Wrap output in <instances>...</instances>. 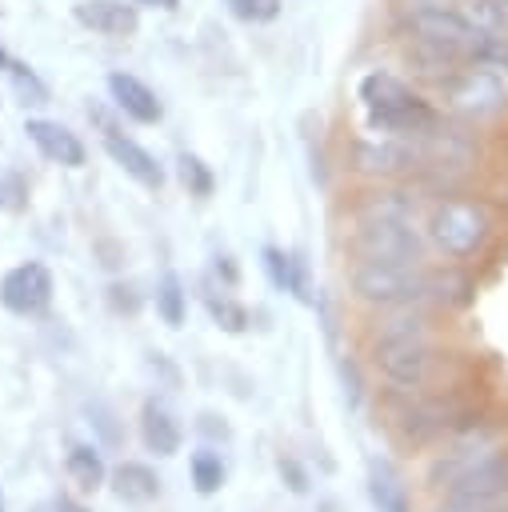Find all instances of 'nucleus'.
Returning <instances> with one entry per match:
<instances>
[{"label": "nucleus", "mask_w": 508, "mask_h": 512, "mask_svg": "<svg viewBox=\"0 0 508 512\" xmlns=\"http://www.w3.org/2000/svg\"><path fill=\"white\" fill-rule=\"evenodd\" d=\"M104 152L136 180V184H144V188H160L164 184V168L156 164V156L148 152V148H140L136 140H128V136H120V132H104Z\"/></svg>", "instance_id": "ddd939ff"}, {"label": "nucleus", "mask_w": 508, "mask_h": 512, "mask_svg": "<svg viewBox=\"0 0 508 512\" xmlns=\"http://www.w3.org/2000/svg\"><path fill=\"white\" fill-rule=\"evenodd\" d=\"M112 492L128 504H148L160 496V476L140 460H124L112 468Z\"/></svg>", "instance_id": "2eb2a0df"}, {"label": "nucleus", "mask_w": 508, "mask_h": 512, "mask_svg": "<svg viewBox=\"0 0 508 512\" xmlns=\"http://www.w3.org/2000/svg\"><path fill=\"white\" fill-rule=\"evenodd\" d=\"M8 60H12V56H8L4 48H0V68H8Z\"/></svg>", "instance_id": "473e14b6"}, {"label": "nucleus", "mask_w": 508, "mask_h": 512, "mask_svg": "<svg viewBox=\"0 0 508 512\" xmlns=\"http://www.w3.org/2000/svg\"><path fill=\"white\" fill-rule=\"evenodd\" d=\"M140 440L156 456H176L180 452V424L160 400H144V408H140Z\"/></svg>", "instance_id": "4468645a"}, {"label": "nucleus", "mask_w": 508, "mask_h": 512, "mask_svg": "<svg viewBox=\"0 0 508 512\" xmlns=\"http://www.w3.org/2000/svg\"><path fill=\"white\" fill-rule=\"evenodd\" d=\"M36 512H84L80 504H72V500H64V496H56V500H44Z\"/></svg>", "instance_id": "c756f323"}, {"label": "nucleus", "mask_w": 508, "mask_h": 512, "mask_svg": "<svg viewBox=\"0 0 508 512\" xmlns=\"http://www.w3.org/2000/svg\"><path fill=\"white\" fill-rule=\"evenodd\" d=\"M500 444H496V436L492 432H468V436H460V440H452L436 460H432V468H428V484L432 488H448L456 476H464L472 464H480L488 452H496Z\"/></svg>", "instance_id": "1a4fd4ad"}, {"label": "nucleus", "mask_w": 508, "mask_h": 512, "mask_svg": "<svg viewBox=\"0 0 508 512\" xmlns=\"http://www.w3.org/2000/svg\"><path fill=\"white\" fill-rule=\"evenodd\" d=\"M4 72L12 76V88H16V96H20L24 104H48V88H44V80H40L28 64L8 60V68H4Z\"/></svg>", "instance_id": "5701e85b"}, {"label": "nucleus", "mask_w": 508, "mask_h": 512, "mask_svg": "<svg viewBox=\"0 0 508 512\" xmlns=\"http://www.w3.org/2000/svg\"><path fill=\"white\" fill-rule=\"evenodd\" d=\"M444 276L420 272L416 264H376V260H360V268L352 272V292L368 304H384V308H412L424 296H440Z\"/></svg>", "instance_id": "7ed1b4c3"}, {"label": "nucleus", "mask_w": 508, "mask_h": 512, "mask_svg": "<svg viewBox=\"0 0 508 512\" xmlns=\"http://www.w3.org/2000/svg\"><path fill=\"white\" fill-rule=\"evenodd\" d=\"M176 164H180V180H184L188 192H196V196H208V192H212V172L204 168L200 156H188V152H184Z\"/></svg>", "instance_id": "393cba45"}, {"label": "nucleus", "mask_w": 508, "mask_h": 512, "mask_svg": "<svg viewBox=\"0 0 508 512\" xmlns=\"http://www.w3.org/2000/svg\"><path fill=\"white\" fill-rule=\"evenodd\" d=\"M444 500L508 504V448L488 452L480 464H472L464 476H456V480L444 488Z\"/></svg>", "instance_id": "0eeeda50"}, {"label": "nucleus", "mask_w": 508, "mask_h": 512, "mask_svg": "<svg viewBox=\"0 0 508 512\" xmlns=\"http://www.w3.org/2000/svg\"><path fill=\"white\" fill-rule=\"evenodd\" d=\"M264 268H268V276H272L276 288L292 292L296 300H312L308 276H304V268H300L296 256H288V252H280V248H264Z\"/></svg>", "instance_id": "f3484780"}, {"label": "nucleus", "mask_w": 508, "mask_h": 512, "mask_svg": "<svg viewBox=\"0 0 508 512\" xmlns=\"http://www.w3.org/2000/svg\"><path fill=\"white\" fill-rule=\"evenodd\" d=\"M132 4H148V8H164V12H172V8H176V0H132Z\"/></svg>", "instance_id": "2f4dec72"}, {"label": "nucleus", "mask_w": 508, "mask_h": 512, "mask_svg": "<svg viewBox=\"0 0 508 512\" xmlns=\"http://www.w3.org/2000/svg\"><path fill=\"white\" fill-rule=\"evenodd\" d=\"M436 512H508V504H468V500H444Z\"/></svg>", "instance_id": "cd10ccee"}, {"label": "nucleus", "mask_w": 508, "mask_h": 512, "mask_svg": "<svg viewBox=\"0 0 508 512\" xmlns=\"http://www.w3.org/2000/svg\"><path fill=\"white\" fill-rule=\"evenodd\" d=\"M360 104L376 132L392 136H424L436 128V112L392 72H368L360 80Z\"/></svg>", "instance_id": "f257e3e1"}, {"label": "nucleus", "mask_w": 508, "mask_h": 512, "mask_svg": "<svg viewBox=\"0 0 508 512\" xmlns=\"http://www.w3.org/2000/svg\"><path fill=\"white\" fill-rule=\"evenodd\" d=\"M232 16L248 20V24H264V20H276L280 12V0H224Z\"/></svg>", "instance_id": "a878e982"}, {"label": "nucleus", "mask_w": 508, "mask_h": 512, "mask_svg": "<svg viewBox=\"0 0 508 512\" xmlns=\"http://www.w3.org/2000/svg\"><path fill=\"white\" fill-rule=\"evenodd\" d=\"M280 476H288V488H292V492H304V488H308V476L300 472L296 460H280Z\"/></svg>", "instance_id": "c85d7f7f"}, {"label": "nucleus", "mask_w": 508, "mask_h": 512, "mask_svg": "<svg viewBox=\"0 0 508 512\" xmlns=\"http://www.w3.org/2000/svg\"><path fill=\"white\" fill-rule=\"evenodd\" d=\"M208 312L228 328V332H244V324H248V312L240 308V304H232V300H216V296H208Z\"/></svg>", "instance_id": "bb28decb"}, {"label": "nucleus", "mask_w": 508, "mask_h": 512, "mask_svg": "<svg viewBox=\"0 0 508 512\" xmlns=\"http://www.w3.org/2000/svg\"><path fill=\"white\" fill-rule=\"evenodd\" d=\"M376 368L396 384V388H420L432 372V344H428V324L420 312H400L384 320L376 336Z\"/></svg>", "instance_id": "f03ea898"}, {"label": "nucleus", "mask_w": 508, "mask_h": 512, "mask_svg": "<svg viewBox=\"0 0 508 512\" xmlns=\"http://www.w3.org/2000/svg\"><path fill=\"white\" fill-rule=\"evenodd\" d=\"M52 300V272L40 264V260H28V264H16L4 280H0V304L12 312V316H36L44 312Z\"/></svg>", "instance_id": "6e6552de"}, {"label": "nucleus", "mask_w": 508, "mask_h": 512, "mask_svg": "<svg viewBox=\"0 0 508 512\" xmlns=\"http://www.w3.org/2000/svg\"><path fill=\"white\" fill-rule=\"evenodd\" d=\"M24 132L40 148V156H48L52 164H64V168H80L84 164V144L64 124L44 120V116H32V120H24Z\"/></svg>", "instance_id": "9d476101"}, {"label": "nucleus", "mask_w": 508, "mask_h": 512, "mask_svg": "<svg viewBox=\"0 0 508 512\" xmlns=\"http://www.w3.org/2000/svg\"><path fill=\"white\" fill-rule=\"evenodd\" d=\"M444 424H448V408L444 404H416V408L404 412V432H408L412 444H424V440L440 436Z\"/></svg>", "instance_id": "a211bd4d"}, {"label": "nucleus", "mask_w": 508, "mask_h": 512, "mask_svg": "<svg viewBox=\"0 0 508 512\" xmlns=\"http://www.w3.org/2000/svg\"><path fill=\"white\" fill-rule=\"evenodd\" d=\"M444 92H448L452 108H460L464 116H488V112H496V108L508 100L500 72L488 68V64H464V68L444 84Z\"/></svg>", "instance_id": "423d86ee"}, {"label": "nucleus", "mask_w": 508, "mask_h": 512, "mask_svg": "<svg viewBox=\"0 0 508 512\" xmlns=\"http://www.w3.org/2000/svg\"><path fill=\"white\" fill-rule=\"evenodd\" d=\"M72 16L100 36H132L140 24L136 4H124V0H80L72 8Z\"/></svg>", "instance_id": "9b49d317"}, {"label": "nucleus", "mask_w": 508, "mask_h": 512, "mask_svg": "<svg viewBox=\"0 0 508 512\" xmlns=\"http://www.w3.org/2000/svg\"><path fill=\"white\" fill-rule=\"evenodd\" d=\"M184 300H188V292H184L180 276L176 272H164L160 276V288H156V312L164 316V324H172V328L184 324V308H188Z\"/></svg>", "instance_id": "4be33fe9"}, {"label": "nucleus", "mask_w": 508, "mask_h": 512, "mask_svg": "<svg viewBox=\"0 0 508 512\" xmlns=\"http://www.w3.org/2000/svg\"><path fill=\"white\" fill-rule=\"evenodd\" d=\"M200 428H204L208 436H228V428H224V424H216V416H208V412L200 416Z\"/></svg>", "instance_id": "7c9ffc66"}, {"label": "nucleus", "mask_w": 508, "mask_h": 512, "mask_svg": "<svg viewBox=\"0 0 508 512\" xmlns=\"http://www.w3.org/2000/svg\"><path fill=\"white\" fill-rule=\"evenodd\" d=\"M404 60L412 64V72H420V76H428V80H440V84H448V80L464 68L456 56H448L444 48H436V44H428V40H416V36H412V44L404 48Z\"/></svg>", "instance_id": "dca6fc26"}, {"label": "nucleus", "mask_w": 508, "mask_h": 512, "mask_svg": "<svg viewBox=\"0 0 508 512\" xmlns=\"http://www.w3.org/2000/svg\"><path fill=\"white\" fill-rule=\"evenodd\" d=\"M68 476L80 488H100L104 484V460L92 444H72L68 448Z\"/></svg>", "instance_id": "412c9836"}, {"label": "nucleus", "mask_w": 508, "mask_h": 512, "mask_svg": "<svg viewBox=\"0 0 508 512\" xmlns=\"http://www.w3.org/2000/svg\"><path fill=\"white\" fill-rule=\"evenodd\" d=\"M352 252L360 260H376V264H416L420 260V236H416L412 220L360 216V228L352 236Z\"/></svg>", "instance_id": "20e7f679"}, {"label": "nucleus", "mask_w": 508, "mask_h": 512, "mask_svg": "<svg viewBox=\"0 0 508 512\" xmlns=\"http://www.w3.org/2000/svg\"><path fill=\"white\" fill-rule=\"evenodd\" d=\"M460 16L472 28L488 32V36H508V8H504V0H464Z\"/></svg>", "instance_id": "6ab92c4d"}, {"label": "nucleus", "mask_w": 508, "mask_h": 512, "mask_svg": "<svg viewBox=\"0 0 508 512\" xmlns=\"http://www.w3.org/2000/svg\"><path fill=\"white\" fill-rule=\"evenodd\" d=\"M192 484H196V492H204V496L224 484V464H220L216 452H208V448L192 452Z\"/></svg>", "instance_id": "b1692460"}, {"label": "nucleus", "mask_w": 508, "mask_h": 512, "mask_svg": "<svg viewBox=\"0 0 508 512\" xmlns=\"http://www.w3.org/2000/svg\"><path fill=\"white\" fill-rule=\"evenodd\" d=\"M432 240L448 252V256H468L484 244L488 236V216L480 204L472 200H444L432 208V224H428Z\"/></svg>", "instance_id": "39448f33"}, {"label": "nucleus", "mask_w": 508, "mask_h": 512, "mask_svg": "<svg viewBox=\"0 0 508 512\" xmlns=\"http://www.w3.org/2000/svg\"><path fill=\"white\" fill-rule=\"evenodd\" d=\"M368 488H372V500H376L380 512H408L404 484H400V476H396L388 464H372V480H368Z\"/></svg>", "instance_id": "aec40b11"}, {"label": "nucleus", "mask_w": 508, "mask_h": 512, "mask_svg": "<svg viewBox=\"0 0 508 512\" xmlns=\"http://www.w3.org/2000/svg\"><path fill=\"white\" fill-rule=\"evenodd\" d=\"M108 92H112V100H116V108L124 112V116H132L136 124H156L160 120V100H156V92L140 80V76H132V72H112L108 76Z\"/></svg>", "instance_id": "f8f14e48"}]
</instances>
